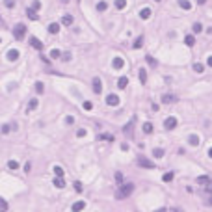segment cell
I'll list each match as a JSON object with an SVG mask.
<instances>
[{"instance_id": "cell-35", "label": "cell", "mask_w": 212, "mask_h": 212, "mask_svg": "<svg viewBox=\"0 0 212 212\" xmlns=\"http://www.w3.org/2000/svg\"><path fill=\"white\" fill-rule=\"evenodd\" d=\"M35 91H37V93H43V91H45V88H43V84H41V82L35 84Z\"/></svg>"}, {"instance_id": "cell-16", "label": "cell", "mask_w": 212, "mask_h": 212, "mask_svg": "<svg viewBox=\"0 0 212 212\" xmlns=\"http://www.w3.org/2000/svg\"><path fill=\"white\" fill-rule=\"evenodd\" d=\"M48 32H50V34H58L60 32V24L58 23H50V24H48Z\"/></svg>"}, {"instance_id": "cell-11", "label": "cell", "mask_w": 212, "mask_h": 212, "mask_svg": "<svg viewBox=\"0 0 212 212\" xmlns=\"http://www.w3.org/2000/svg\"><path fill=\"white\" fill-rule=\"evenodd\" d=\"M35 11H37V10H34V8H28V10H26V15L30 17L32 20H37V19H39V15H37Z\"/></svg>"}, {"instance_id": "cell-52", "label": "cell", "mask_w": 212, "mask_h": 212, "mask_svg": "<svg viewBox=\"0 0 212 212\" xmlns=\"http://www.w3.org/2000/svg\"><path fill=\"white\" fill-rule=\"evenodd\" d=\"M154 2H160V0H154Z\"/></svg>"}, {"instance_id": "cell-34", "label": "cell", "mask_w": 212, "mask_h": 212, "mask_svg": "<svg viewBox=\"0 0 212 212\" xmlns=\"http://www.w3.org/2000/svg\"><path fill=\"white\" fill-rule=\"evenodd\" d=\"M194 71H195V73H203L205 67L201 65V63H195V65H194Z\"/></svg>"}, {"instance_id": "cell-9", "label": "cell", "mask_w": 212, "mask_h": 212, "mask_svg": "<svg viewBox=\"0 0 212 212\" xmlns=\"http://www.w3.org/2000/svg\"><path fill=\"white\" fill-rule=\"evenodd\" d=\"M6 56H8L10 61H17V60H19V50H15V48H10Z\"/></svg>"}, {"instance_id": "cell-50", "label": "cell", "mask_w": 212, "mask_h": 212, "mask_svg": "<svg viewBox=\"0 0 212 212\" xmlns=\"http://www.w3.org/2000/svg\"><path fill=\"white\" fill-rule=\"evenodd\" d=\"M0 26H2V28H6V26H4V20H2V17H0Z\"/></svg>"}, {"instance_id": "cell-27", "label": "cell", "mask_w": 212, "mask_h": 212, "mask_svg": "<svg viewBox=\"0 0 212 212\" xmlns=\"http://www.w3.org/2000/svg\"><path fill=\"white\" fill-rule=\"evenodd\" d=\"M141 45H143V37H141V35H140V37H138L136 41H134V45H132V47H134V48H140Z\"/></svg>"}, {"instance_id": "cell-47", "label": "cell", "mask_w": 212, "mask_h": 212, "mask_svg": "<svg viewBox=\"0 0 212 212\" xmlns=\"http://www.w3.org/2000/svg\"><path fill=\"white\" fill-rule=\"evenodd\" d=\"M10 129H11L10 125H4V126H2V134H8V132H10Z\"/></svg>"}, {"instance_id": "cell-31", "label": "cell", "mask_w": 212, "mask_h": 212, "mask_svg": "<svg viewBox=\"0 0 212 212\" xmlns=\"http://www.w3.org/2000/svg\"><path fill=\"white\" fill-rule=\"evenodd\" d=\"M50 56H52V60H58V58H60V56H61V52L58 50V48H54V50L50 52Z\"/></svg>"}, {"instance_id": "cell-51", "label": "cell", "mask_w": 212, "mask_h": 212, "mask_svg": "<svg viewBox=\"0 0 212 212\" xmlns=\"http://www.w3.org/2000/svg\"><path fill=\"white\" fill-rule=\"evenodd\" d=\"M208 156L212 158V147H210V149H208Z\"/></svg>"}, {"instance_id": "cell-26", "label": "cell", "mask_w": 212, "mask_h": 212, "mask_svg": "<svg viewBox=\"0 0 212 212\" xmlns=\"http://www.w3.org/2000/svg\"><path fill=\"white\" fill-rule=\"evenodd\" d=\"M197 182H199V184H208L210 179H208L207 175H203V177H199V179H197Z\"/></svg>"}, {"instance_id": "cell-28", "label": "cell", "mask_w": 212, "mask_h": 212, "mask_svg": "<svg viewBox=\"0 0 212 212\" xmlns=\"http://www.w3.org/2000/svg\"><path fill=\"white\" fill-rule=\"evenodd\" d=\"M162 179H164V182H171V181H173V173H171V171H167L164 177H162Z\"/></svg>"}, {"instance_id": "cell-20", "label": "cell", "mask_w": 212, "mask_h": 212, "mask_svg": "<svg viewBox=\"0 0 212 212\" xmlns=\"http://www.w3.org/2000/svg\"><path fill=\"white\" fill-rule=\"evenodd\" d=\"M84 208H86V203H84V201H76L73 205V210H84Z\"/></svg>"}, {"instance_id": "cell-42", "label": "cell", "mask_w": 212, "mask_h": 212, "mask_svg": "<svg viewBox=\"0 0 212 212\" xmlns=\"http://www.w3.org/2000/svg\"><path fill=\"white\" fill-rule=\"evenodd\" d=\"M75 190H76V192H78V194H80V192H84V190H82V184H80L78 181L75 182Z\"/></svg>"}, {"instance_id": "cell-4", "label": "cell", "mask_w": 212, "mask_h": 212, "mask_svg": "<svg viewBox=\"0 0 212 212\" xmlns=\"http://www.w3.org/2000/svg\"><path fill=\"white\" fill-rule=\"evenodd\" d=\"M175 126H177V119L175 117H167L166 121H164V129L166 130H173Z\"/></svg>"}, {"instance_id": "cell-18", "label": "cell", "mask_w": 212, "mask_h": 212, "mask_svg": "<svg viewBox=\"0 0 212 212\" xmlns=\"http://www.w3.org/2000/svg\"><path fill=\"white\" fill-rule=\"evenodd\" d=\"M132 129H134V119H132V121H130L129 125H125V129H123V132L126 134V136H129V134H132Z\"/></svg>"}, {"instance_id": "cell-41", "label": "cell", "mask_w": 212, "mask_h": 212, "mask_svg": "<svg viewBox=\"0 0 212 212\" xmlns=\"http://www.w3.org/2000/svg\"><path fill=\"white\" fill-rule=\"evenodd\" d=\"M4 4L8 6V8H15V0H4Z\"/></svg>"}, {"instance_id": "cell-45", "label": "cell", "mask_w": 212, "mask_h": 212, "mask_svg": "<svg viewBox=\"0 0 212 212\" xmlns=\"http://www.w3.org/2000/svg\"><path fill=\"white\" fill-rule=\"evenodd\" d=\"M61 60H63V61H69V60H71V54H69V52L61 54Z\"/></svg>"}, {"instance_id": "cell-53", "label": "cell", "mask_w": 212, "mask_h": 212, "mask_svg": "<svg viewBox=\"0 0 212 212\" xmlns=\"http://www.w3.org/2000/svg\"><path fill=\"white\" fill-rule=\"evenodd\" d=\"M0 43H2V39H0Z\"/></svg>"}, {"instance_id": "cell-36", "label": "cell", "mask_w": 212, "mask_h": 212, "mask_svg": "<svg viewBox=\"0 0 212 212\" xmlns=\"http://www.w3.org/2000/svg\"><path fill=\"white\" fill-rule=\"evenodd\" d=\"M8 208H10V207H8V203H6L2 197H0V210H8Z\"/></svg>"}, {"instance_id": "cell-38", "label": "cell", "mask_w": 212, "mask_h": 212, "mask_svg": "<svg viewBox=\"0 0 212 212\" xmlns=\"http://www.w3.org/2000/svg\"><path fill=\"white\" fill-rule=\"evenodd\" d=\"M54 175H60V177H63V169H61L60 166H54Z\"/></svg>"}, {"instance_id": "cell-44", "label": "cell", "mask_w": 212, "mask_h": 212, "mask_svg": "<svg viewBox=\"0 0 212 212\" xmlns=\"http://www.w3.org/2000/svg\"><path fill=\"white\" fill-rule=\"evenodd\" d=\"M32 8L34 10H41V2H39V0H35V2L32 4Z\"/></svg>"}, {"instance_id": "cell-48", "label": "cell", "mask_w": 212, "mask_h": 212, "mask_svg": "<svg viewBox=\"0 0 212 212\" xmlns=\"http://www.w3.org/2000/svg\"><path fill=\"white\" fill-rule=\"evenodd\" d=\"M207 65H208V67H212V56H208V60H207Z\"/></svg>"}, {"instance_id": "cell-37", "label": "cell", "mask_w": 212, "mask_h": 212, "mask_svg": "<svg viewBox=\"0 0 212 212\" xmlns=\"http://www.w3.org/2000/svg\"><path fill=\"white\" fill-rule=\"evenodd\" d=\"M8 167H10V169H17V167H19V162H15V160H10Z\"/></svg>"}, {"instance_id": "cell-17", "label": "cell", "mask_w": 212, "mask_h": 212, "mask_svg": "<svg viewBox=\"0 0 212 212\" xmlns=\"http://www.w3.org/2000/svg\"><path fill=\"white\" fill-rule=\"evenodd\" d=\"M73 17H71V15H63V19H61V24H65V26H71V24H73Z\"/></svg>"}, {"instance_id": "cell-49", "label": "cell", "mask_w": 212, "mask_h": 212, "mask_svg": "<svg viewBox=\"0 0 212 212\" xmlns=\"http://www.w3.org/2000/svg\"><path fill=\"white\" fill-rule=\"evenodd\" d=\"M195 2H197V4H205V2H207V0H195Z\"/></svg>"}, {"instance_id": "cell-22", "label": "cell", "mask_w": 212, "mask_h": 212, "mask_svg": "<svg viewBox=\"0 0 212 212\" xmlns=\"http://www.w3.org/2000/svg\"><path fill=\"white\" fill-rule=\"evenodd\" d=\"M153 156L154 158H162V156H164V149H158V147H156V149L153 151Z\"/></svg>"}, {"instance_id": "cell-25", "label": "cell", "mask_w": 212, "mask_h": 212, "mask_svg": "<svg viewBox=\"0 0 212 212\" xmlns=\"http://www.w3.org/2000/svg\"><path fill=\"white\" fill-rule=\"evenodd\" d=\"M140 82H141V84H145V82H147V73H145V69H141V71H140Z\"/></svg>"}, {"instance_id": "cell-12", "label": "cell", "mask_w": 212, "mask_h": 212, "mask_svg": "<svg viewBox=\"0 0 212 212\" xmlns=\"http://www.w3.org/2000/svg\"><path fill=\"white\" fill-rule=\"evenodd\" d=\"M177 101V97L175 95H164V97H162V102H164V104H171V102H175Z\"/></svg>"}, {"instance_id": "cell-5", "label": "cell", "mask_w": 212, "mask_h": 212, "mask_svg": "<svg viewBox=\"0 0 212 212\" xmlns=\"http://www.w3.org/2000/svg\"><path fill=\"white\" fill-rule=\"evenodd\" d=\"M123 65H125L123 58H119V56H116V58H114V61H112V67H114L116 71H119V69H123Z\"/></svg>"}, {"instance_id": "cell-46", "label": "cell", "mask_w": 212, "mask_h": 212, "mask_svg": "<svg viewBox=\"0 0 212 212\" xmlns=\"http://www.w3.org/2000/svg\"><path fill=\"white\" fill-rule=\"evenodd\" d=\"M65 123H67V125H73V123H75V117H73V116H69V117L65 119Z\"/></svg>"}, {"instance_id": "cell-15", "label": "cell", "mask_w": 212, "mask_h": 212, "mask_svg": "<svg viewBox=\"0 0 212 212\" xmlns=\"http://www.w3.org/2000/svg\"><path fill=\"white\" fill-rule=\"evenodd\" d=\"M126 84H129V78H126V76H121V78H119V82H117V88H119V89H125Z\"/></svg>"}, {"instance_id": "cell-6", "label": "cell", "mask_w": 212, "mask_h": 212, "mask_svg": "<svg viewBox=\"0 0 212 212\" xmlns=\"http://www.w3.org/2000/svg\"><path fill=\"white\" fill-rule=\"evenodd\" d=\"M93 91H95L97 95L102 91V82H101V78H99V76H95V78H93Z\"/></svg>"}, {"instance_id": "cell-3", "label": "cell", "mask_w": 212, "mask_h": 212, "mask_svg": "<svg viewBox=\"0 0 212 212\" xmlns=\"http://www.w3.org/2000/svg\"><path fill=\"white\" fill-rule=\"evenodd\" d=\"M138 166H141V167H147V169H153V167H154V164H153L151 160H147L145 156H140V158H138Z\"/></svg>"}, {"instance_id": "cell-24", "label": "cell", "mask_w": 212, "mask_h": 212, "mask_svg": "<svg viewBox=\"0 0 212 212\" xmlns=\"http://www.w3.org/2000/svg\"><path fill=\"white\" fill-rule=\"evenodd\" d=\"M125 6H126V0H116V8L117 10H125Z\"/></svg>"}, {"instance_id": "cell-40", "label": "cell", "mask_w": 212, "mask_h": 212, "mask_svg": "<svg viewBox=\"0 0 212 212\" xmlns=\"http://www.w3.org/2000/svg\"><path fill=\"white\" fill-rule=\"evenodd\" d=\"M116 181L119 182V184L123 182V173H121V171H117V173H116Z\"/></svg>"}, {"instance_id": "cell-33", "label": "cell", "mask_w": 212, "mask_h": 212, "mask_svg": "<svg viewBox=\"0 0 212 212\" xmlns=\"http://www.w3.org/2000/svg\"><path fill=\"white\" fill-rule=\"evenodd\" d=\"M37 108V99H32L30 101V106H28V110H35Z\"/></svg>"}, {"instance_id": "cell-23", "label": "cell", "mask_w": 212, "mask_h": 212, "mask_svg": "<svg viewBox=\"0 0 212 212\" xmlns=\"http://www.w3.org/2000/svg\"><path fill=\"white\" fill-rule=\"evenodd\" d=\"M143 132L145 134H151L153 132V123H143Z\"/></svg>"}, {"instance_id": "cell-32", "label": "cell", "mask_w": 212, "mask_h": 212, "mask_svg": "<svg viewBox=\"0 0 212 212\" xmlns=\"http://www.w3.org/2000/svg\"><path fill=\"white\" fill-rule=\"evenodd\" d=\"M192 30H194V32H195V34H199V32H203V26H201V24H199V23H195V24H194V26H192Z\"/></svg>"}, {"instance_id": "cell-19", "label": "cell", "mask_w": 212, "mask_h": 212, "mask_svg": "<svg viewBox=\"0 0 212 212\" xmlns=\"http://www.w3.org/2000/svg\"><path fill=\"white\" fill-rule=\"evenodd\" d=\"M184 43H186L188 47H194V45H195V37H194V35H186V37H184Z\"/></svg>"}, {"instance_id": "cell-29", "label": "cell", "mask_w": 212, "mask_h": 212, "mask_svg": "<svg viewBox=\"0 0 212 212\" xmlns=\"http://www.w3.org/2000/svg\"><path fill=\"white\" fill-rule=\"evenodd\" d=\"M145 60L149 61V65H151V67H156V60H154L153 56H145Z\"/></svg>"}, {"instance_id": "cell-8", "label": "cell", "mask_w": 212, "mask_h": 212, "mask_svg": "<svg viewBox=\"0 0 212 212\" xmlns=\"http://www.w3.org/2000/svg\"><path fill=\"white\" fill-rule=\"evenodd\" d=\"M30 45L35 48V50H43V43H41V41H39L37 37H34V35L30 37Z\"/></svg>"}, {"instance_id": "cell-1", "label": "cell", "mask_w": 212, "mask_h": 212, "mask_svg": "<svg viewBox=\"0 0 212 212\" xmlns=\"http://www.w3.org/2000/svg\"><path fill=\"white\" fill-rule=\"evenodd\" d=\"M132 190H134V186L130 184H121L119 186V190L116 192V199H125V197H129L130 194H132Z\"/></svg>"}, {"instance_id": "cell-39", "label": "cell", "mask_w": 212, "mask_h": 212, "mask_svg": "<svg viewBox=\"0 0 212 212\" xmlns=\"http://www.w3.org/2000/svg\"><path fill=\"white\" fill-rule=\"evenodd\" d=\"M82 108H84V110H91V108H93V104H91L89 101H86V102L82 104Z\"/></svg>"}, {"instance_id": "cell-43", "label": "cell", "mask_w": 212, "mask_h": 212, "mask_svg": "<svg viewBox=\"0 0 212 212\" xmlns=\"http://www.w3.org/2000/svg\"><path fill=\"white\" fill-rule=\"evenodd\" d=\"M76 136H78V138H84V136H86V130H84V129H78V130H76Z\"/></svg>"}, {"instance_id": "cell-7", "label": "cell", "mask_w": 212, "mask_h": 212, "mask_svg": "<svg viewBox=\"0 0 212 212\" xmlns=\"http://www.w3.org/2000/svg\"><path fill=\"white\" fill-rule=\"evenodd\" d=\"M106 102H108V106H117L119 104V97L114 95V93H110L108 97H106Z\"/></svg>"}, {"instance_id": "cell-21", "label": "cell", "mask_w": 212, "mask_h": 212, "mask_svg": "<svg viewBox=\"0 0 212 212\" xmlns=\"http://www.w3.org/2000/svg\"><path fill=\"white\" fill-rule=\"evenodd\" d=\"M179 6L182 10H192V4H190L188 0H179Z\"/></svg>"}, {"instance_id": "cell-10", "label": "cell", "mask_w": 212, "mask_h": 212, "mask_svg": "<svg viewBox=\"0 0 212 212\" xmlns=\"http://www.w3.org/2000/svg\"><path fill=\"white\" fill-rule=\"evenodd\" d=\"M54 186L56 188H65V181H63V177H60V175L54 177Z\"/></svg>"}, {"instance_id": "cell-14", "label": "cell", "mask_w": 212, "mask_h": 212, "mask_svg": "<svg viewBox=\"0 0 212 212\" xmlns=\"http://www.w3.org/2000/svg\"><path fill=\"white\" fill-rule=\"evenodd\" d=\"M188 143H190V145H194V147H197V145H199V136L192 134V136L188 138Z\"/></svg>"}, {"instance_id": "cell-2", "label": "cell", "mask_w": 212, "mask_h": 212, "mask_svg": "<svg viewBox=\"0 0 212 212\" xmlns=\"http://www.w3.org/2000/svg\"><path fill=\"white\" fill-rule=\"evenodd\" d=\"M13 35H15V39L17 41H23L24 39V35H26V26L24 24H15V28H13Z\"/></svg>"}, {"instance_id": "cell-30", "label": "cell", "mask_w": 212, "mask_h": 212, "mask_svg": "<svg viewBox=\"0 0 212 212\" xmlns=\"http://www.w3.org/2000/svg\"><path fill=\"white\" fill-rule=\"evenodd\" d=\"M106 8H108V4H106V2H99L97 4V11H104Z\"/></svg>"}, {"instance_id": "cell-13", "label": "cell", "mask_w": 212, "mask_h": 212, "mask_svg": "<svg viewBox=\"0 0 212 212\" xmlns=\"http://www.w3.org/2000/svg\"><path fill=\"white\" fill-rule=\"evenodd\" d=\"M140 17L143 19V20H147V19H151V10H149V8H143V10L140 11Z\"/></svg>"}]
</instances>
